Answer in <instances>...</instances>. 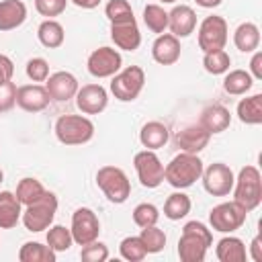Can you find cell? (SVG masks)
<instances>
[{
  "instance_id": "43",
  "label": "cell",
  "mask_w": 262,
  "mask_h": 262,
  "mask_svg": "<svg viewBox=\"0 0 262 262\" xmlns=\"http://www.w3.org/2000/svg\"><path fill=\"white\" fill-rule=\"evenodd\" d=\"M16 104V84L14 82H2L0 84V113L10 111Z\"/></svg>"
},
{
  "instance_id": "48",
  "label": "cell",
  "mask_w": 262,
  "mask_h": 262,
  "mask_svg": "<svg viewBox=\"0 0 262 262\" xmlns=\"http://www.w3.org/2000/svg\"><path fill=\"white\" fill-rule=\"evenodd\" d=\"M201 8H215V6H219L223 0H194Z\"/></svg>"
},
{
  "instance_id": "39",
  "label": "cell",
  "mask_w": 262,
  "mask_h": 262,
  "mask_svg": "<svg viewBox=\"0 0 262 262\" xmlns=\"http://www.w3.org/2000/svg\"><path fill=\"white\" fill-rule=\"evenodd\" d=\"M25 72H27L29 80H33V82H45L49 78V63L43 57H31L27 61Z\"/></svg>"
},
{
  "instance_id": "14",
  "label": "cell",
  "mask_w": 262,
  "mask_h": 262,
  "mask_svg": "<svg viewBox=\"0 0 262 262\" xmlns=\"http://www.w3.org/2000/svg\"><path fill=\"white\" fill-rule=\"evenodd\" d=\"M111 39H113L115 47H119L123 51H135L141 45V33H139L135 16L111 23Z\"/></svg>"
},
{
  "instance_id": "46",
  "label": "cell",
  "mask_w": 262,
  "mask_h": 262,
  "mask_svg": "<svg viewBox=\"0 0 262 262\" xmlns=\"http://www.w3.org/2000/svg\"><path fill=\"white\" fill-rule=\"evenodd\" d=\"M250 256H252L254 262H262V239H260V235H256L252 239V244H250Z\"/></svg>"
},
{
  "instance_id": "7",
  "label": "cell",
  "mask_w": 262,
  "mask_h": 262,
  "mask_svg": "<svg viewBox=\"0 0 262 262\" xmlns=\"http://www.w3.org/2000/svg\"><path fill=\"white\" fill-rule=\"evenodd\" d=\"M145 84V72L139 66H127L125 70H119L111 80V92L121 102L135 100Z\"/></svg>"
},
{
  "instance_id": "36",
  "label": "cell",
  "mask_w": 262,
  "mask_h": 262,
  "mask_svg": "<svg viewBox=\"0 0 262 262\" xmlns=\"http://www.w3.org/2000/svg\"><path fill=\"white\" fill-rule=\"evenodd\" d=\"M74 244V237H72V231L63 225H49V231H47V246L57 254V252H66L70 250Z\"/></svg>"
},
{
  "instance_id": "49",
  "label": "cell",
  "mask_w": 262,
  "mask_h": 262,
  "mask_svg": "<svg viewBox=\"0 0 262 262\" xmlns=\"http://www.w3.org/2000/svg\"><path fill=\"white\" fill-rule=\"evenodd\" d=\"M160 2H164V4H174L176 0H160Z\"/></svg>"
},
{
  "instance_id": "50",
  "label": "cell",
  "mask_w": 262,
  "mask_h": 262,
  "mask_svg": "<svg viewBox=\"0 0 262 262\" xmlns=\"http://www.w3.org/2000/svg\"><path fill=\"white\" fill-rule=\"evenodd\" d=\"M2 180H4V172L0 170V184H2Z\"/></svg>"
},
{
  "instance_id": "29",
  "label": "cell",
  "mask_w": 262,
  "mask_h": 262,
  "mask_svg": "<svg viewBox=\"0 0 262 262\" xmlns=\"http://www.w3.org/2000/svg\"><path fill=\"white\" fill-rule=\"evenodd\" d=\"M254 84V78L250 76V72L246 70H231L225 72V80H223V90L231 96H242L246 94Z\"/></svg>"
},
{
  "instance_id": "28",
  "label": "cell",
  "mask_w": 262,
  "mask_h": 262,
  "mask_svg": "<svg viewBox=\"0 0 262 262\" xmlns=\"http://www.w3.org/2000/svg\"><path fill=\"white\" fill-rule=\"evenodd\" d=\"M237 119L246 125L262 123V94H252L237 102Z\"/></svg>"
},
{
  "instance_id": "32",
  "label": "cell",
  "mask_w": 262,
  "mask_h": 262,
  "mask_svg": "<svg viewBox=\"0 0 262 262\" xmlns=\"http://www.w3.org/2000/svg\"><path fill=\"white\" fill-rule=\"evenodd\" d=\"M143 23L151 33L162 35L168 29V12L160 4H147L143 8Z\"/></svg>"
},
{
  "instance_id": "11",
  "label": "cell",
  "mask_w": 262,
  "mask_h": 262,
  "mask_svg": "<svg viewBox=\"0 0 262 262\" xmlns=\"http://www.w3.org/2000/svg\"><path fill=\"white\" fill-rule=\"evenodd\" d=\"M201 178H203L205 190L213 196H227L233 188V182H235L231 168L223 162H215L209 168H203Z\"/></svg>"
},
{
  "instance_id": "45",
  "label": "cell",
  "mask_w": 262,
  "mask_h": 262,
  "mask_svg": "<svg viewBox=\"0 0 262 262\" xmlns=\"http://www.w3.org/2000/svg\"><path fill=\"white\" fill-rule=\"evenodd\" d=\"M252 59H250V76L254 80H262V51H252Z\"/></svg>"
},
{
  "instance_id": "33",
  "label": "cell",
  "mask_w": 262,
  "mask_h": 262,
  "mask_svg": "<svg viewBox=\"0 0 262 262\" xmlns=\"http://www.w3.org/2000/svg\"><path fill=\"white\" fill-rule=\"evenodd\" d=\"M14 194H16V199L20 201V205L27 207V205L35 203L37 199H41V196L45 194V186H43L37 178H23V180L18 182Z\"/></svg>"
},
{
  "instance_id": "24",
  "label": "cell",
  "mask_w": 262,
  "mask_h": 262,
  "mask_svg": "<svg viewBox=\"0 0 262 262\" xmlns=\"http://www.w3.org/2000/svg\"><path fill=\"white\" fill-rule=\"evenodd\" d=\"M168 139H170V131L162 121H149L139 131V141H141V145L145 149H154L156 151V149L164 147L168 143Z\"/></svg>"
},
{
  "instance_id": "34",
  "label": "cell",
  "mask_w": 262,
  "mask_h": 262,
  "mask_svg": "<svg viewBox=\"0 0 262 262\" xmlns=\"http://www.w3.org/2000/svg\"><path fill=\"white\" fill-rule=\"evenodd\" d=\"M139 239L143 242V248H145L147 254H158V252H162L166 248V233L158 225L141 227Z\"/></svg>"
},
{
  "instance_id": "18",
  "label": "cell",
  "mask_w": 262,
  "mask_h": 262,
  "mask_svg": "<svg viewBox=\"0 0 262 262\" xmlns=\"http://www.w3.org/2000/svg\"><path fill=\"white\" fill-rule=\"evenodd\" d=\"M209 139H211V133L207 129H203L201 125H188V127L180 129L176 133V137H174L176 147L180 151H186V154L203 151L209 145Z\"/></svg>"
},
{
  "instance_id": "23",
  "label": "cell",
  "mask_w": 262,
  "mask_h": 262,
  "mask_svg": "<svg viewBox=\"0 0 262 262\" xmlns=\"http://www.w3.org/2000/svg\"><path fill=\"white\" fill-rule=\"evenodd\" d=\"M23 215V205L14 192L2 190L0 192V229H12Z\"/></svg>"
},
{
  "instance_id": "2",
  "label": "cell",
  "mask_w": 262,
  "mask_h": 262,
  "mask_svg": "<svg viewBox=\"0 0 262 262\" xmlns=\"http://www.w3.org/2000/svg\"><path fill=\"white\" fill-rule=\"evenodd\" d=\"M203 160L199 158V154H186V151H180L178 156H174L170 160V164L164 168V180L182 190V188H188L192 186L201 174H203Z\"/></svg>"
},
{
  "instance_id": "27",
  "label": "cell",
  "mask_w": 262,
  "mask_h": 262,
  "mask_svg": "<svg viewBox=\"0 0 262 262\" xmlns=\"http://www.w3.org/2000/svg\"><path fill=\"white\" fill-rule=\"evenodd\" d=\"M37 37H39V43L47 49H57L63 45V39H66V33H63V27L53 20V18H45L39 29H37Z\"/></svg>"
},
{
  "instance_id": "3",
  "label": "cell",
  "mask_w": 262,
  "mask_h": 262,
  "mask_svg": "<svg viewBox=\"0 0 262 262\" xmlns=\"http://www.w3.org/2000/svg\"><path fill=\"white\" fill-rule=\"evenodd\" d=\"M233 201L248 213L262 203V176L256 166H244L233 182Z\"/></svg>"
},
{
  "instance_id": "47",
  "label": "cell",
  "mask_w": 262,
  "mask_h": 262,
  "mask_svg": "<svg viewBox=\"0 0 262 262\" xmlns=\"http://www.w3.org/2000/svg\"><path fill=\"white\" fill-rule=\"evenodd\" d=\"M78 8H84V10H92V8H96L102 0H72Z\"/></svg>"
},
{
  "instance_id": "35",
  "label": "cell",
  "mask_w": 262,
  "mask_h": 262,
  "mask_svg": "<svg viewBox=\"0 0 262 262\" xmlns=\"http://www.w3.org/2000/svg\"><path fill=\"white\" fill-rule=\"evenodd\" d=\"M229 66H231V57L225 49H217V51H209L205 53L203 57V68L213 74V76H219V74H225L229 72Z\"/></svg>"
},
{
  "instance_id": "10",
  "label": "cell",
  "mask_w": 262,
  "mask_h": 262,
  "mask_svg": "<svg viewBox=\"0 0 262 262\" xmlns=\"http://www.w3.org/2000/svg\"><path fill=\"white\" fill-rule=\"evenodd\" d=\"M227 43V23L223 16L211 14L205 16L203 23L199 25V47L203 53L223 49Z\"/></svg>"
},
{
  "instance_id": "44",
  "label": "cell",
  "mask_w": 262,
  "mask_h": 262,
  "mask_svg": "<svg viewBox=\"0 0 262 262\" xmlns=\"http://www.w3.org/2000/svg\"><path fill=\"white\" fill-rule=\"evenodd\" d=\"M12 74H14V63H12V59H10L8 55H2V53H0V84L12 80Z\"/></svg>"
},
{
  "instance_id": "1",
  "label": "cell",
  "mask_w": 262,
  "mask_h": 262,
  "mask_svg": "<svg viewBox=\"0 0 262 262\" xmlns=\"http://www.w3.org/2000/svg\"><path fill=\"white\" fill-rule=\"evenodd\" d=\"M211 244V229L201 221H188L182 227V235L178 239V258L182 262H203Z\"/></svg>"
},
{
  "instance_id": "16",
  "label": "cell",
  "mask_w": 262,
  "mask_h": 262,
  "mask_svg": "<svg viewBox=\"0 0 262 262\" xmlns=\"http://www.w3.org/2000/svg\"><path fill=\"white\" fill-rule=\"evenodd\" d=\"M45 88H47L51 100L66 102V100L76 96L80 86H78V80H76L74 74H70V72H55V74H49V78L45 80Z\"/></svg>"
},
{
  "instance_id": "17",
  "label": "cell",
  "mask_w": 262,
  "mask_h": 262,
  "mask_svg": "<svg viewBox=\"0 0 262 262\" xmlns=\"http://www.w3.org/2000/svg\"><path fill=\"white\" fill-rule=\"evenodd\" d=\"M49 92L41 84H27L16 88V104L27 113H41L49 104Z\"/></svg>"
},
{
  "instance_id": "6",
  "label": "cell",
  "mask_w": 262,
  "mask_h": 262,
  "mask_svg": "<svg viewBox=\"0 0 262 262\" xmlns=\"http://www.w3.org/2000/svg\"><path fill=\"white\" fill-rule=\"evenodd\" d=\"M96 184L102 190V194L111 203H115V205L125 203L129 199V194H131V182H129L127 174L121 168H117V166H102V168H98Z\"/></svg>"
},
{
  "instance_id": "41",
  "label": "cell",
  "mask_w": 262,
  "mask_h": 262,
  "mask_svg": "<svg viewBox=\"0 0 262 262\" xmlns=\"http://www.w3.org/2000/svg\"><path fill=\"white\" fill-rule=\"evenodd\" d=\"M104 14L111 23H115V20L133 16V8L127 0H108V4L104 6Z\"/></svg>"
},
{
  "instance_id": "26",
  "label": "cell",
  "mask_w": 262,
  "mask_h": 262,
  "mask_svg": "<svg viewBox=\"0 0 262 262\" xmlns=\"http://www.w3.org/2000/svg\"><path fill=\"white\" fill-rule=\"evenodd\" d=\"M233 45L242 53H252L260 47V29L254 23H242L233 33Z\"/></svg>"
},
{
  "instance_id": "38",
  "label": "cell",
  "mask_w": 262,
  "mask_h": 262,
  "mask_svg": "<svg viewBox=\"0 0 262 262\" xmlns=\"http://www.w3.org/2000/svg\"><path fill=\"white\" fill-rule=\"evenodd\" d=\"M160 219V211L156 205L151 203H139L135 209H133V221L135 225L139 227H147V225H156Z\"/></svg>"
},
{
  "instance_id": "9",
  "label": "cell",
  "mask_w": 262,
  "mask_h": 262,
  "mask_svg": "<svg viewBox=\"0 0 262 262\" xmlns=\"http://www.w3.org/2000/svg\"><path fill=\"white\" fill-rule=\"evenodd\" d=\"M133 166L137 172V178L141 186L145 188H158L164 182V164L156 156L154 149H141L133 156Z\"/></svg>"
},
{
  "instance_id": "31",
  "label": "cell",
  "mask_w": 262,
  "mask_h": 262,
  "mask_svg": "<svg viewBox=\"0 0 262 262\" xmlns=\"http://www.w3.org/2000/svg\"><path fill=\"white\" fill-rule=\"evenodd\" d=\"M190 196L184 194V192H172L166 203H164V215L170 219V221H180L182 217H186L190 213Z\"/></svg>"
},
{
  "instance_id": "15",
  "label": "cell",
  "mask_w": 262,
  "mask_h": 262,
  "mask_svg": "<svg viewBox=\"0 0 262 262\" xmlns=\"http://www.w3.org/2000/svg\"><path fill=\"white\" fill-rule=\"evenodd\" d=\"M76 104L84 115H98L108 104V92L100 84H84L76 92Z\"/></svg>"
},
{
  "instance_id": "25",
  "label": "cell",
  "mask_w": 262,
  "mask_h": 262,
  "mask_svg": "<svg viewBox=\"0 0 262 262\" xmlns=\"http://www.w3.org/2000/svg\"><path fill=\"white\" fill-rule=\"evenodd\" d=\"M215 256L221 262H246L248 252H246V246H244V242L239 237L225 235V237H221L217 242Z\"/></svg>"
},
{
  "instance_id": "4",
  "label": "cell",
  "mask_w": 262,
  "mask_h": 262,
  "mask_svg": "<svg viewBox=\"0 0 262 262\" xmlns=\"http://www.w3.org/2000/svg\"><path fill=\"white\" fill-rule=\"evenodd\" d=\"M55 137L63 145H82L94 137V123L84 115H61L55 121Z\"/></svg>"
},
{
  "instance_id": "42",
  "label": "cell",
  "mask_w": 262,
  "mask_h": 262,
  "mask_svg": "<svg viewBox=\"0 0 262 262\" xmlns=\"http://www.w3.org/2000/svg\"><path fill=\"white\" fill-rule=\"evenodd\" d=\"M66 6H68V0H35V10L47 18L59 16L66 10Z\"/></svg>"
},
{
  "instance_id": "40",
  "label": "cell",
  "mask_w": 262,
  "mask_h": 262,
  "mask_svg": "<svg viewBox=\"0 0 262 262\" xmlns=\"http://www.w3.org/2000/svg\"><path fill=\"white\" fill-rule=\"evenodd\" d=\"M80 258L84 262H104L108 258V248L102 244V242H90L86 246H82V252H80Z\"/></svg>"
},
{
  "instance_id": "22",
  "label": "cell",
  "mask_w": 262,
  "mask_h": 262,
  "mask_svg": "<svg viewBox=\"0 0 262 262\" xmlns=\"http://www.w3.org/2000/svg\"><path fill=\"white\" fill-rule=\"evenodd\" d=\"M27 20L23 0H0V31H12Z\"/></svg>"
},
{
  "instance_id": "37",
  "label": "cell",
  "mask_w": 262,
  "mask_h": 262,
  "mask_svg": "<svg viewBox=\"0 0 262 262\" xmlns=\"http://www.w3.org/2000/svg\"><path fill=\"white\" fill-rule=\"evenodd\" d=\"M119 252H121V258L129 260V262H141L147 252L143 248V242L139 239V235H129L125 237L121 244H119Z\"/></svg>"
},
{
  "instance_id": "8",
  "label": "cell",
  "mask_w": 262,
  "mask_h": 262,
  "mask_svg": "<svg viewBox=\"0 0 262 262\" xmlns=\"http://www.w3.org/2000/svg\"><path fill=\"white\" fill-rule=\"evenodd\" d=\"M246 217H248V211L235 201H229V203H219L211 209L209 223H211V229L219 233H233L246 223Z\"/></svg>"
},
{
  "instance_id": "12",
  "label": "cell",
  "mask_w": 262,
  "mask_h": 262,
  "mask_svg": "<svg viewBox=\"0 0 262 262\" xmlns=\"http://www.w3.org/2000/svg\"><path fill=\"white\" fill-rule=\"evenodd\" d=\"M72 237L78 246H86L94 239H98V233H100V221L96 217V213L88 207H80L74 211L72 215Z\"/></svg>"
},
{
  "instance_id": "5",
  "label": "cell",
  "mask_w": 262,
  "mask_h": 262,
  "mask_svg": "<svg viewBox=\"0 0 262 262\" xmlns=\"http://www.w3.org/2000/svg\"><path fill=\"white\" fill-rule=\"evenodd\" d=\"M55 213H57V196L53 192L45 190V194L41 199H37L35 203L25 207V211L20 215V221H23L25 229H29L33 233H39V231L47 229L53 223Z\"/></svg>"
},
{
  "instance_id": "19",
  "label": "cell",
  "mask_w": 262,
  "mask_h": 262,
  "mask_svg": "<svg viewBox=\"0 0 262 262\" xmlns=\"http://www.w3.org/2000/svg\"><path fill=\"white\" fill-rule=\"evenodd\" d=\"M180 41L172 33H162L156 37L151 45V57L160 66H172L180 59Z\"/></svg>"
},
{
  "instance_id": "20",
  "label": "cell",
  "mask_w": 262,
  "mask_h": 262,
  "mask_svg": "<svg viewBox=\"0 0 262 262\" xmlns=\"http://www.w3.org/2000/svg\"><path fill=\"white\" fill-rule=\"evenodd\" d=\"M196 27V14L190 6L186 4H178L168 12V29L174 37L182 39L188 37Z\"/></svg>"
},
{
  "instance_id": "13",
  "label": "cell",
  "mask_w": 262,
  "mask_h": 262,
  "mask_svg": "<svg viewBox=\"0 0 262 262\" xmlns=\"http://www.w3.org/2000/svg\"><path fill=\"white\" fill-rule=\"evenodd\" d=\"M86 66L90 76L94 78H113L123 66V57L113 47H98L88 55Z\"/></svg>"
},
{
  "instance_id": "30",
  "label": "cell",
  "mask_w": 262,
  "mask_h": 262,
  "mask_svg": "<svg viewBox=\"0 0 262 262\" xmlns=\"http://www.w3.org/2000/svg\"><path fill=\"white\" fill-rule=\"evenodd\" d=\"M55 252L49 246H43L39 242H27L18 250L20 262H55Z\"/></svg>"
},
{
  "instance_id": "21",
  "label": "cell",
  "mask_w": 262,
  "mask_h": 262,
  "mask_svg": "<svg viewBox=\"0 0 262 262\" xmlns=\"http://www.w3.org/2000/svg\"><path fill=\"white\" fill-rule=\"evenodd\" d=\"M229 123H231V115H229V108H225L223 104H211L203 108L201 119H199V125L207 129L211 135L223 133L229 127Z\"/></svg>"
}]
</instances>
